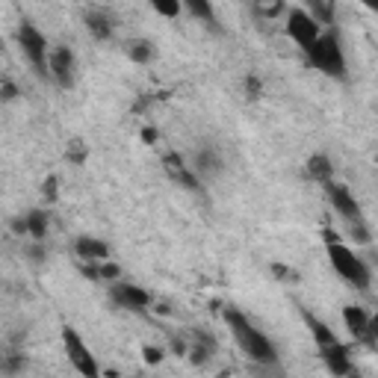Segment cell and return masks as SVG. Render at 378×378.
Listing matches in <instances>:
<instances>
[{
  "label": "cell",
  "instance_id": "1",
  "mask_svg": "<svg viewBox=\"0 0 378 378\" xmlns=\"http://www.w3.org/2000/svg\"><path fill=\"white\" fill-rule=\"evenodd\" d=\"M225 322H227V328H231L237 346H239L251 360H258V363H275V360H278L275 346L269 343V337H266L263 331H258V328L251 326V322L246 319V314H239L237 307H227V310H225Z\"/></svg>",
  "mask_w": 378,
  "mask_h": 378
},
{
  "label": "cell",
  "instance_id": "2",
  "mask_svg": "<svg viewBox=\"0 0 378 378\" xmlns=\"http://www.w3.org/2000/svg\"><path fill=\"white\" fill-rule=\"evenodd\" d=\"M326 246H328V260L337 269V275H340L343 281H349L352 287H358V290H367L370 287V269H367V263H363L349 246H343L334 231H326Z\"/></svg>",
  "mask_w": 378,
  "mask_h": 378
},
{
  "label": "cell",
  "instance_id": "3",
  "mask_svg": "<svg viewBox=\"0 0 378 378\" xmlns=\"http://www.w3.org/2000/svg\"><path fill=\"white\" fill-rule=\"evenodd\" d=\"M307 62L314 65L316 71L328 74L334 80H343L346 77V57H343V48L337 42V36H319V42L307 50Z\"/></svg>",
  "mask_w": 378,
  "mask_h": 378
},
{
  "label": "cell",
  "instance_id": "4",
  "mask_svg": "<svg viewBox=\"0 0 378 378\" xmlns=\"http://www.w3.org/2000/svg\"><path fill=\"white\" fill-rule=\"evenodd\" d=\"M18 45L24 50L27 62L36 69L38 77H50V50H48V38L36 30V24L21 21L18 27Z\"/></svg>",
  "mask_w": 378,
  "mask_h": 378
},
{
  "label": "cell",
  "instance_id": "5",
  "mask_svg": "<svg viewBox=\"0 0 378 378\" xmlns=\"http://www.w3.org/2000/svg\"><path fill=\"white\" fill-rule=\"evenodd\" d=\"M287 36L307 53L310 48L319 42V36H322L316 15H314V12H307V9H290V15H287Z\"/></svg>",
  "mask_w": 378,
  "mask_h": 378
},
{
  "label": "cell",
  "instance_id": "6",
  "mask_svg": "<svg viewBox=\"0 0 378 378\" xmlns=\"http://www.w3.org/2000/svg\"><path fill=\"white\" fill-rule=\"evenodd\" d=\"M62 343H65V355H69L71 360V367L77 372H83V375H98V363H94V355L89 352V346L80 340V334L71 328V326H65L62 328Z\"/></svg>",
  "mask_w": 378,
  "mask_h": 378
},
{
  "label": "cell",
  "instance_id": "7",
  "mask_svg": "<svg viewBox=\"0 0 378 378\" xmlns=\"http://www.w3.org/2000/svg\"><path fill=\"white\" fill-rule=\"evenodd\" d=\"M326 195H328V201H331V207L337 210L346 219V225L349 227H355V225H363V213H360V204L355 201V195L349 192V186H343V183H334V181H328L326 183Z\"/></svg>",
  "mask_w": 378,
  "mask_h": 378
},
{
  "label": "cell",
  "instance_id": "8",
  "mask_svg": "<svg viewBox=\"0 0 378 378\" xmlns=\"http://www.w3.org/2000/svg\"><path fill=\"white\" fill-rule=\"evenodd\" d=\"M74 71H77V59H74L71 48L57 45L50 50V77L57 80V86L71 89L74 86Z\"/></svg>",
  "mask_w": 378,
  "mask_h": 378
},
{
  "label": "cell",
  "instance_id": "9",
  "mask_svg": "<svg viewBox=\"0 0 378 378\" xmlns=\"http://www.w3.org/2000/svg\"><path fill=\"white\" fill-rule=\"evenodd\" d=\"M110 299L125 310H145L151 304V295L142 287H136V284H118V281L110 284Z\"/></svg>",
  "mask_w": 378,
  "mask_h": 378
},
{
  "label": "cell",
  "instance_id": "10",
  "mask_svg": "<svg viewBox=\"0 0 378 378\" xmlns=\"http://www.w3.org/2000/svg\"><path fill=\"white\" fill-rule=\"evenodd\" d=\"M163 166H166V174H169V178H172V181H178L183 189L201 192V181H198L195 169H192V166H186L181 154H166V157H163Z\"/></svg>",
  "mask_w": 378,
  "mask_h": 378
},
{
  "label": "cell",
  "instance_id": "11",
  "mask_svg": "<svg viewBox=\"0 0 378 378\" xmlns=\"http://www.w3.org/2000/svg\"><path fill=\"white\" fill-rule=\"evenodd\" d=\"M192 169L198 178H216V174H222V157L216 151L213 145H201L195 157H192Z\"/></svg>",
  "mask_w": 378,
  "mask_h": 378
},
{
  "label": "cell",
  "instance_id": "12",
  "mask_svg": "<svg viewBox=\"0 0 378 378\" xmlns=\"http://www.w3.org/2000/svg\"><path fill=\"white\" fill-rule=\"evenodd\" d=\"M343 322H346V328L355 340H370V314L363 307H355V304L343 307Z\"/></svg>",
  "mask_w": 378,
  "mask_h": 378
},
{
  "label": "cell",
  "instance_id": "13",
  "mask_svg": "<svg viewBox=\"0 0 378 378\" xmlns=\"http://www.w3.org/2000/svg\"><path fill=\"white\" fill-rule=\"evenodd\" d=\"M322 352V360H326V367L331 370V375H349V372H355L352 367V360H349V349L340 346V343H334L328 349H319Z\"/></svg>",
  "mask_w": 378,
  "mask_h": 378
},
{
  "label": "cell",
  "instance_id": "14",
  "mask_svg": "<svg viewBox=\"0 0 378 378\" xmlns=\"http://www.w3.org/2000/svg\"><path fill=\"white\" fill-rule=\"evenodd\" d=\"M74 254L80 260H106L110 258V246L98 237H77L74 242Z\"/></svg>",
  "mask_w": 378,
  "mask_h": 378
},
{
  "label": "cell",
  "instance_id": "15",
  "mask_svg": "<svg viewBox=\"0 0 378 378\" xmlns=\"http://www.w3.org/2000/svg\"><path fill=\"white\" fill-rule=\"evenodd\" d=\"M213 352H216V340H213L207 331L195 328L192 331V346H189V360H192L195 367H201V363H207V358Z\"/></svg>",
  "mask_w": 378,
  "mask_h": 378
},
{
  "label": "cell",
  "instance_id": "16",
  "mask_svg": "<svg viewBox=\"0 0 378 378\" xmlns=\"http://www.w3.org/2000/svg\"><path fill=\"white\" fill-rule=\"evenodd\" d=\"M86 30L92 38H98V42H106V38L113 36V21L104 15L98 9H89L86 12Z\"/></svg>",
  "mask_w": 378,
  "mask_h": 378
},
{
  "label": "cell",
  "instance_id": "17",
  "mask_svg": "<svg viewBox=\"0 0 378 378\" xmlns=\"http://www.w3.org/2000/svg\"><path fill=\"white\" fill-rule=\"evenodd\" d=\"M304 172H307V178H314V181H319V183H328L331 174H334V166H331V160H328L326 154H314V157L307 160Z\"/></svg>",
  "mask_w": 378,
  "mask_h": 378
},
{
  "label": "cell",
  "instance_id": "18",
  "mask_svg": "<svg viewBox=\"0 0 378 378\" xmlns=\"http://www.w3.org/2000/svg\"><path fill=\"white\" fill-rule=\"evenodd\" d=\"M302 316H304L307 328H310V334H314V340H316V346H319V349H328V346H334V343H337V337L331 334V328L326 326V322H319L314 314H302Z\"/></svg>",
  "mask_w": 378,
  "mask_h": 378
},
{
  "label": "cell",
  "instance_id": "19",
  "mask_svg": "<svg viewBox=\"0 0 378 378\" xmlns=\"http://www.w3.org/2000/svg\"><path fill=\"white\" fill-rule=\"evenodd\" d=\"M24 219H27V237H33L36 242H42L48 237V213L45 210H30Z\"/></svg>",
  "mask_w": 378,
  "mask_h": 378
},
{
  "label": "cell",
  "instance_id": "20",
  "mask_svg": "<svg viewBox=\"0 0 378 378\" xmlns=\"http://www.w3.org/2000/svg\"><path fill=\"white\" fill-rule=\"evenodd\" d=\"M181 4L189 9V15H195L198 21H204L207 27H216V12L210 0H181Z\"/></svg>",
  "mask_w": 378,
  "mask_h": 378
},
{
  "label": "cell",
  "instance_id": "21",
  "mask_svg": "<svg viewBox=\"0 0 378 378\" xmlns=\"http://www.w3.org/2000/svg\"><path fill=\"white\" fill-rule=\"evenodd\" d=\"M287 4L284 0H254V12H258L260 18H281Z\"/></svg>",
  "mask_w": 378,
  "mask_h": 378
},
{
  "label": "cell",
  "instance_id": "22",
  "mask_svg": "<svg viewBox=\"0 0 378 378\" xmlns=\"http://www.w3.org/2000/svg\"><path fill=\"white\" fill-rule=\"evenodd\" d=\"M127 53H130V59L133 62H151V57H154V45L148 42V38H136V42H130V48H127Z\"/></svg>",
  "mask_w": 378,
  "mask_h": 378
},
{
  "label": "cell",
  "instance_id": "23",
  "mask_svg": "<svg viewBox=\"0 0 378 378\" xmlns=\"http://www.w3.org/2000/svg\"><path fill=\"white\" fill-rule=\"evenodd\" d=\"M151 6L160 12V15H166V18H178L181 9H183L181 0H151Z\"/></svg>",
  "mask_w": 378,
  "mask_h": 378
},
{
  "label": "cell",
  "instance_id": "24",
  "mask_svg": "<svg viewBox=\"0 0 378 378\" xmlns=\"http://www.w3.org/2000/svg\"><path fill=\"white\" fill-rule=\"evenodd\" d=\"M118 278H121V269H118V263L101 260V281H118Z\"/></svg>",
  "mask_w": 378,
  "mask_h": 378
},
{
  "label": "cell",
  "instance_id": "25",
  "mask_svg": "<svg viewBox=\"0 0 378 378\" xmlns=\"http://www.w3.org/2000/svg\"><path fill=\"white\" fill-rule=\"evenodd\" d=\"M69 160H71L74 166H80V163L86 160V148H83V142H80V139L71 142V148H69Z\"/></svg>",
  "mask_w": 378,
  "mask_h": 378
},
{
  "label": "cell",
  "instance_id": "26",
  "mask_svg": "<svg viewBox=\"0 0 378 378\" xmlns=\"http://www.w3.org/2000/svg\"><path fill=\"white\" fill-rule=\"evenodd\" d=\"M42 195H45V201H57V178H48L42 183Z\"/></svg>",
  "mask_w": 378,
  "mask_h": 378
},
{
  "label": "cell",
  "instance_id": "27",
  "mask_svg": "<svg viewBox=\"0 0 378 378\" xmlns=\"http://www.w3.org/2000/svg\"><path fill=\"white\" fill-rule=\"evenodd\" d=\"M246 86H248V98H260V92H263V83L258 77H248L246 80Z\"/></svg>",
  "mask_w": 378,
  "mask_h": 378
},
{
  "label": "cell",
  "instance_id": "28",
  "mask_svg": "<svg viewBox=\"0 0 378 378\" xmlns=\"http://www.w3.org/2000/svg\"><path fill=\"white\" fill-rule=\"evenodd\" d=\"M18 98V89L12 80H4V101H15Z\"/></svg>",
  "mask_w": 378,
  "mask_h": 378
},
{
  "label": "cell",
  "instance_id": "29",
  "mask_svg": "<svg viewBox=\"0 0 378 378\" xmlns=\"http://www.w3.org/2000/svg\"><path fill=\"white\" fill-rule=\"evenodd\" d=\"M145 360H148V363H160V360H163V352H160V349H154V346H148V349H145Z\"/></svg>",
  "mask_w": 378,
  "mask_h": 378
},
{
  "label": "cell",
  "instance_id": "30",
  "mask_svg": "<svg viewBox=\"0 0 378 378\" xmlns=\"http://www.w3.org/2000/svg\"><path fill=\"white\" fill-rule=\"evenodd\" d=\"M370 340H378V314L370 316Z\"/></svg>",
  "mask_w": 378,
  "mask_h": 378
},
{
  "label": "cell",
  "instance_id": "31",
  "mask_svg": "<svg viewBox=\"0 0 378 378\" xmlns=\"http://www.w3.org/2000/svg\"><path fill=\"white\" fill-rule=\"evenodd\" d=\"M142 139H145L148 145H154V139H157V130H154V127H145V130H142Z\"/></svg>",
  "mask_w": 378,
  "mask_h": 378
},
{
  "label": "cell",
  "instance_id": "32",
  "mask_svg": "<svg viewBox=\"0 0 378 378\" xmlns=\"http://www.w3.org/2000/svg\"><path fill=\"white\" fill-rule=\"evenodd\" d=\"M27 254H30V258H33V260H42V258H45V251H42V246H36V248H30V251H27Z\"/></svg>",
  "mask_w": 378,
  "mask_h": 378
},
{
  "label": "cell",
  "instance_id": "33",
  "mask_svg": "<svg viewBox=\"0 0 378 378\" xmlns=\"http://www.w3.org/2000/svg\"><path fill=\"white\" fill-rule=\"evenodd\" d=\"M272 272H275L278 278H290V269H287V266H272Z\"/></svg>",
  "mask_w": 378,
  "mask_h": 378
},
{
  "label": "cell",
  "instance_id": "34",
  "mask_svg": "<svg viewBox=\"0 0 378 378\" xmlns=\"http://www.w3.org/2000/svg\"><path fill=\"white\" fill-rule=\"evenodd\" d=\"M360 4H363V6H367L370 12H375V15H378V0H360Z\"/></svg>",
  "mask_w": 378,
  "mask_h": 378
}]
</instances>
